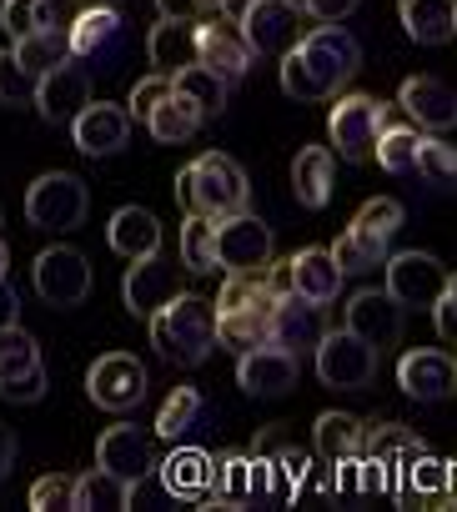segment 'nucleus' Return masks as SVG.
Wrapping results in <instances>:
<instances>
[{
	"instance_id": "nucleus-25",
	"label": "nucleus",
	"mask_w": 457,
	"mask_h": 512,
	"mask_svg": "<svg viewBox=\"0 0 457 512\" xmlns=\"http://www.w3.org/2000/svg\"><path fill=\"white\" fill-rule=\"evenodd\" d=\"M211 492L226 507H247L257 497H272V462H257L252 452H226V457H216Z\"/></svg>"
},
{
	"instance_id": "nucleus-6",
	"label": "nucleus",
	"mask_w": 457,
	"mask_h": 512,
	"mask_svg": "<svg viewBox=\"0 0 457 512\" xmlns=\"http://www.w3.org/2000/svg\"><path fill=\"white\" fill-rule=\"evenodd\" d=\"M86 211H91L86 181L71 171H46L26 186V216L41 231H76L86 221Z\"/></svg>"
},
{
	"instance_id": "nucleus-18",
	"label": "nucleus",
	"mask_w": 457,
	"mask_h": 512,
	"mask_svg": "<svg viewBox=\"0 0 457 512\" xmlns=\"http://www.w3.org/2000/svg\"><path fill=\"white\" fill-rule=\"evenodd\" d=\"M96 467H106V472H116V477H126V482L151 477V467H156V442H151V432L136 427V422L106 427V432L96 437Z\"/></svg>"
},
{
	"instance_id": "nucleus-19",
	"label": "nucleus",
	"mask_w": 457,
	"mask_h": 512,
	"mask_svg": "<svg viewBox=\"0 0 457 512\" xmlns=\"http://www.w3.org/2000/svg\"><path fill=\"white\" fill-rule=\"evenodd\" d=\"M71 136H76V151L81 156H116L131 141V116H126V106L86 101L76 111V121H71Z\"/></svg>"
},
{
	"instance_id": "nucleus-32",
	"label": "nucleus",
	"mask_w": 457,
	"mask_h": 512,
	"mask_svg": "<svg viewBox=\"0 0 457 512\" xmlns=\"http://www.w3.org/2000/svg\"><path fill=\"white\" fill-rule=\"evenodd\" d=\"M397 16L417 46H442L457 36V0H397Z\"/></svg>"
},
{
	"instance_id": "nucleus-34",
	"label": "nucleus",
	"mask_w": 457,
	"mask_h": 512,
	"mask_svg": "<svg viewBox=\"0 0 457 512\" xmlns=\"http://www.w3.org/2000/svg\"><path fill=\"white\" fill-rule=\"evenodd\" d=\"M206 412H211V407H206V397H201L196 387H176V392L161 402L151 437H161V442H186L191 432H201Z\"/></svg>"
},
{
	"instance_id": "nucleus-21",
	"label": "nucleus",
	"mask_w": 457,
	"mask_h": 512,
	"mask_svg": "<svg viewBox=\"0 0 457 512\" xmlns=\"http://www.w3.org/2000/svg\"><path fill=\"white\" fill-rule=\"evenodd\" d=\"M402 312H407V307H402L387 287H382V292H357V297L347 302V312H342V317H347L342 327L357 332V337L372 342V347H397V342H402Z\"/></svg>"
},
{
	"instance_id": "nucleus-26",
	"label": "nucleus",
	"mask_w": 457,
	"mask_h": 512,
	"mask_svg": "<svg viewBox=\"0 0 457 512\" xmlns=\"http://www.w3.org/2000/svg\"><path fill=\"white\" fill-rule=\"evenodd\" d=\"M287 282L297 297H307L312 307H332L342 297V267H337V256L332 246H302L292 262H287Z\"/></svg>"
},
{
	"instance_id": "nucleus-10",
	"label": "nucleus",
	"mask_w": 457,
	"mask_h": 512,
	"mask_svg": "<svg viewBox=\"0 0 457 512\" xmlns=\"http://www.w3.org/2000/svg\"><path fill=\"white\" fill-rule=\"evenodd\" d=\"M272 226L252 211H237V216H221L216 221V262L221 272H262L272 267Z\"/></svg>"
},
{
	"instance_id": "nucleus-1",
	"label": "nucleus",
	"mask_w": 457,
	"mask_h": 512,
	"mask_svg": "<svg viewBox=\"0 0 457 512\" xmlns=\"http://www.w3.org/2000/svg\"><path fill=\"white\" fill-rule=\"evenodd\" d=\"M362 71V46L342 26L302 31V41L282 56V91L292 101H332Z\"/></svg>"
},
{
	"instance_id": "nucleus-58",
	"label": "nucleus",
	"mask_w": 457,
	"mask_h": 512,
	"mask_svg": "<svg viewBox=\"0 0 457 512\" xmlns=\"http://www.w3.org/2000/svg\"><path fill=\"white\" fill-rule=\"evenodd\" d=\"M101 6H111V0H101Z\"/></svg>"
},
{
	"instance_id": "nucleus-42",
	"label": "nucleus",
	"mask_w": 457,
	"mask_h": 512,
	"mask_svg": "<svg viewBox=\"0 0 457 512\" xmlns=\"http://www.w3.org/2000/svg\"><path fill=\"white\" fill-rule=\"evenodd\" d=\"M0 26H6V36H11V41H21V36H31V31L56 26L51 0H6V6H0ZM56 31H61V26H56Z\"/></svg>"
},
{
	"instance_id": "nucleus-37",
	"label": "nucleus",
	"mask_w": 457,
	"mask_h": 512,
	"mask_svg": "<svg viewBox=\"0 0 457 512\" xmlns=\"http://www.w3.org/2000/svg\"><path fill=\"white\" fill-rule=\"evenodd\" d=\"M176 246H181V267H186V272H196V277L221 272V262H216V221H206V216H186Z\"/></svg>"
},
{
	"instance_id": "nucleus-49",
	"label": "nucleus",
	"mask_w": 457,
	"mask_h": 512,
	"mask_svg": "<svg viewBox=\"0 0 457 512\" xmlns=\"http://www.w3.org/2000/svg\"><path fill=\"white\" fill-rule=\"evenodd\" d=\"M427 312H432V327H437V337H442V342H457V297H452V292H442V297H437Z\"/></svg>"
},
{
	"instance_id": "nucleus-2",
	"label": "nucleus",
	"mask_w": 457,
	"mask_h": 512,
	"mask_svg": "<svg viewBox=\"0 0 457 512\" xmlns=\"http://www.w3.org/2000/svg\"><path fill=\"white\" fill-rule=\"evenodd\" d=\"M292 292L287 282V262L282 267H262V272H232L216 292V342L221 347H262L267 342V322H272V307L277 297Z\"/></svg>"
},
{
	"instance_id": "nucleus-11",
	"label": "nucleus",
	"mask_w": 457,
	"mask_h": 512,
	"mask_svg": "<svg viewBox=\"0 0 457 512\" xmlns=\"http://www.w3.org/2000/svg\"><path fill=\"white\" fill-rule=\"evenodd\" d=\"M387 121L392 116H387V106L377 96H337L332 121H327V136H332V146L347 161H372V146H377V136H382Z\"/></svg>"
},
{
	"instance_id": "nucleus-45",
	"label": "nucleus",
	"mask_w": 457,
	"mask_h": 512,
	"mask_svg": "<svg viewBox=\"0 0 457 512\" xmlns=\"http://www.w3.org/2000/svg\"><path fill=\"white\" fill-rule=\"evenodd\" d=\"M26 502H31V512H61V507H76V477H66V472H51V477L31 482Z\"/></svg>"
},
{
	"instance_id": "nucleus-3",
	"label": "nucleus",
	"mask_w": 457,
	"mask_h": 512,
	"mask_svg": "<svg viewBox=\"0 0 457 512\" xmlns=\"http://www.w3.org/2000/svg\"><path fill=\"white\" fill-rule=\"evenodd\" d=\"M176 201L186 216L221 221V216H237L252 206V181L226 151H206L176 171Z\"/></svg>"
},
{
	"instance_id": "nucleus-52",
	"label": "nucleus",
	"mask_w": 457,
	"mask_h": 512,
	"mask_svg": "<svg viewBox=\"0 0 457 512\" xmlns=\"http://www.w3.org/2000/svg\"><path fill=\"white\" fill-rule=\"evenodd\" d=\"M16 452H21L16 432H11V427H0V477H6V472L16 467Z\"/></svg>"
},
{
	"instance_id": "nucleus-17",
	"label": "nucleus",
	"mask_w": 457,
	"mask_h": 512,
	"mask_svg": "<svg viewBox=\"0 0 457 512\" xmlns=\"http://www.w3.org/2000/svg\"><path fill=\"white\" fill-rule=\"evenodd\" d=\"M86 101H91V71L81 66V56H66L61 66L36 76V111L51 126H71Z\"/></svg>"
},
{
	"instance_id": "nucleus-5",
	"label": "nucleus",
	"mask_w": 457,
	"mask_h": 512,
	"mask_svg": "<svg viewBox=\"0 0 457 512\" xmlns=\"http://www.w3.org/2000/svg\"><path fill=\"white\" fill-rule=\"evenodd\" d=\"M402 221H407V211H402V201H392V196H372L362 211H357V221L332 241V256H337V267H342V277H362V272H377L382 262H387V251H392V236L402 231Z\"/></svg>"
},
{
	"instance_id": "nucleus-51",
	"label": "nucleus",
	"mask_w": 457,
	"mask_h": 512,
	"mask_svg": "<svg viewBox=\"0 0 457 512\" xmlns=\"http://www.w3.org/2000/svg\"><path fill=\"white\" fill-rule=\"evenodd\" d=\"M156 16L161 21H191L196 16V0H156Z\"/></svg>"
},
{
	"instance_id": "nucleus-41",
	"label": "nucleus",
	"mask_w": 457,
	"mask_h": 512,
	"mask_svg": "<svg viewBox=\"0 0 457 512\" xmlns=\"http://www.w3.org/2000/svg\"><path fill=\"white\" fill-rule=\"evenodd\" d=\"M417 141H422V131H417V126H397V121H387V126H382V136H377V146H372V156L382 161V171H387V176H412Z\"/></svg>"
},
{
	"instance_id": "nucleus-29",
	"label": "nucleus",
	"mask_w": 457,
	"mask_h": 512,
	"mask_svg": "<svg viewBox=\"0 0 457 512\" xmlns=\"http://www.w3.org/2000/svg\"><path fill=\"white\" fill-rule=\"evenodd\" d=\"M106 246L126 262H141V256H156L161 251V221L146 211V206H121L111 221H106Z\"/></svg>"
},
{
	"instance_id": "nucleus-57",
	"label": "nucleus",
	"mask_w": 457,
	"mask_h": 512,
	"mask_svg": "<svg viewBox=\"0 0 457 512\" xmlns=\"http://www.w3.org/2000/svg\"><path fill=\"white\" fill-rule=\"evenodd\" d=\"M287 6H297V11H302V6H307V0H287Z\"/></svg>"
},
{
	"instance_id": "nucleus-30",
	"label": "nucleus",
	"mask_w": 457,
	"mask_h": 512,
	"mask_svg": "<svg viewBox=\"0 0 457 512\" xmlns=\"http://www.w3.org/2000/svg\"><path fill=\"white\" fill-rule=\"evenodd\" d=\"M211 472H216V457L211 452H201L191 442H176L166 452V462H161V487L171 497H181V502H196L211 487Z\"/></svg>"
},
{
	"instance_id": "nucleus-47",
	"label": "nucleus",
	"mask_w": 457,
	"mask_h": 512,
	"mask_svg": "<svg viewBox=\"0 0 457 512\" xmlns=\"http://www.w3.org/2000/svg\"><path fill=\"white\" fill-rule=\"evenodd\" d=\"M282 452H292V432H287V422L262 427V432H257V442H252V457H257V462H277Z\"/></svg>"
},
{
	"instance_id": "nucleus-38",
	"label": "nucleus",
	"mask_w": 457,
	"mask_h": 512,
	"mask_svg": "<svg viewBox=\"0 0 457 512\" xmlns=\"http://www.w3.org/2000/svg\"><path fill=\"white\" fill-rule=\"evenodd\" d=\"M11 56H16L31 76H46L51 66H61V61L71 56V41H66V31L46 26V31H31V36L11 41Z\"/></svg>"
},
{
	"instance_id": "nucleus-8",
	"label": "nucleus",
	"mask_w": 457,
	"mask_h": 512,
	"mask_svg": "<svg viewBox=\"0 0 457 512\" xmlns=\"http://www.w3.org/2000/svg\"><path fill=\"white\" fill-rule=\"evenodd\" d=\"M31 282H36V297L46 307L66 312V307H81L91 297V262L76 246H46L31 267Z\"/></svg>"
},
{
	"instance_id": "nucleus-44",
	"label": "nucleus",
	"mask_w": 457,
	"mask_h": 512,
	"mask_svg": "<svg viewBox=\"0 0 457 512\" xmlns=\"http://www.w3.org/2000/svg\"><path fill=\"white\" fill-rule=\"evenodd\" d=\"M0 106H36V76L11 51H0Z\"/></svg>"
},
{
	"instance_id": "nucleus-48",
	"label": "nucleus",
	"mask_w": 457,
	"mask_h": 512,
	"mask_svg": "<svg viewBox=\"0 0 457 512\" xmlns=\"http://www.w3.org/2000/svg\"><path fill=\"white\" fill-rule=\"evenodd\" d=\"M362 6V0H307L302 6V16H312L317 26H342L352 11Z\"/></svg>"
},
{
	"instance_id": "nucleus-20",
	"label": "nucleus",
	"mask_w": 457,
	"mask_h": 512,
	"mask_svg": "<svg viewBox=\"0 0 457 512\" xmlns=\"http://www.w3.org/2000/svg\"><path fill=\"white\" fill-rule=\"evenodd\" d=\"M237 387L247 397H287L297 387V357L262 342V347H247L237 357Z\"/></svg>"
},
{
	"instance_id": "nucleus-13",
	"label": "nucleus",
	"mask_w": 457,
	"mask_h": 512,
	"mask_svg": "<svg viewBox=\"0 0 457 512\" xmlns=\"http://www.w3.org/2000/svg\"><path fill=\"white\" fill-rule=\"evenodd\" d=\"M86 392H91V402L106 407V412H131V407L146 402V367H141L131 352H106V357L91 362Z\"/></svg>"
},
{
	"instance_id": "nucleus-23",
	"label": "nucleus",
	"mask_w": 457,
	"mask_h": 512,
	"mask_svg": "<svg viewBox=\"0 0 457 512\" xmlns=\"http://www.w3.org/2000/svg\"><path fill=\"white\" fill-rule=\"evenodd\" d=\"M397 101H402V111H407L427 136L457 131V86H447V81H437V76H407Z\"/></svg>"
},
{
	"instance_id": "nucleus-40",
	"label": "nucleus",
	"mask_w": 457,
	"mask_h": 512,
	"mask_svg": "<svg viewBox=\"0 0 457 512\" xmlns=\"http://www.w3.org/2000/svg\"><path fill=\"white\" fill-rule=\"evenodd\" d=\"M412 176H422L432 191H447V196H457V146H442V141L422 136V141H417Z\"/></svg>"
},
{
	"instance_id": "nucleus-9",
	"label": "nucleus",
	"mask_w": 457,
	"mask_h": 512,
	"mask_svg": "<svg viewBox=\"0 0 457 512\" xmlns=\"http://www.w3.org/2000/svg\"><path fill=\"white\" fill-rule=\"evenodd\" d=\"M0 397L6 402H41L46 397V362L31 332L16 327H0Z\"/></svg>"
},
{
	"instance_id": "nucleus-55",
	"label": "nucleus",
	"mask_w": 457,
	"mask_h": 512,
	"mask_svg": "<svg viewBox=\"0 0 457 512\" xmlns=\"http://www.w3.org/2000/svg\"><path fill=\"white\" fill-rule=\"evenodd\" d=\"M11 272V246H6V236H0V277Z\"/></svg>"
},
{
	"instance_id": "nucleus-14",
	"label": "nucleus",
	"mask_w": 457,
	"mask_h": 512,
	"mask_svg": "<svg viewBox=\"0 0 457 512\" xmlns=\"http://www.w3.org/2000/svg\"><path fill=\"white\" fill-rule=\"evenodd\" d=\"M252 56H287L297 41H302V11L287 6V0H252V6L237 16Z\"/></svg>"
},
{
	"instance_id": "nucleus-46",
	"label": "nucleus",
	"mask_w": 457,
	"mask_h": 512,
	"mask_svg": "<svg viewBox=\"0 0 457 512\" xmlns=\"http://www.w3.org/2000/svg\"><path fill=\"white\" fill-rule=\"evenodd\" d=\"M161 101H171V76L151 71L146 81H136V91H131V101H126V116H131V121H146Z\"/></svg>"
},
{
	"instance_id": "nucleus-43",
	"label": "nucleus",
	"mask_w": 457,
	"mask_h": 512,
	"mask_svg": "<svg viewBox=\"0 0 457 512\" xmlns=\"http://www.w3.org/2000/svg\"><path fill=\"white\" fill-rule=\"evenodd\" d=\"M141 126H146V131H151L156 141L176 146V141H191L201 121H196V116H191V111H186V106H181V101L171 96V101H161V106H156V111H151V116H146Z\"/></svg>"
},
{
	"instance_id": "nucleus-15",
	"label": "nucleus",
	"mask_w": 457,
	"mask_h": 512,
	"mask_svg": "<svg viewBox=\"0 0 457 512\" xmlns=\"http://www.w3.org/2000/svg\"><path fill=\"white\" fill-rule=\"evenodd\" d=\"M322 332H327V307H312L297 292H282L277 297L272 322H267V342L272 347H282V352H292L302 362V357H312V347L322 342Z\"/></svg>"
},
{
	"instance_id": "nucleus-56",
	"label": "nucleus",
	"mask_w": 457,
	"mask_h": 512,
	"mask_svg": "<svg viewBox=\"0 0 457 512\" xmlns=\"http://www.w3.org/2000/svg\"><path fill=\"white\" fill-rule=\"evenodd\" d=\"M447 292H452V297H457V272H447Z\"/></svg>"
},
{
	"instance_id": "nucleus-4",
	"label": "nucleus",
	"mask_w": 457,
	"mask_h": 512,
	"mask_svg": "<svg viewBox=\"0 0 457 512\" xmlns=\"http://www.w3.org/2000/svg\"><path fill=\"white\" fill-rule=\"evenodd\" d=\"M146 327H151V347L171 367H201L216 347V307L206 297L176 292L161 312L146 317Z\"/></svg>"
},
{
	"instance_id": "nucleus-35",
	"label": "nucleus",
	"mask_w": 457,
	"mask_h": 512,
	"mask_svg": "<svg viewBox=\"0 0 457 512\" xmlns=\"http://www.w3.org/2000/svg\"><path fill=\"white\" fill-rule=\"evenodd\" d=\"M146 51H151V66H156L161 76H176L181 66L196 61V26H191V21H156Z\"/></svg>"
},
{
	"instance_id": "nucleus-53",
	"label": "nucleus",
	"mask_w": 457,
	"mask_h": 512,
	"mask_svg": "<svg viewBox=\"0 0 457 512\" xmlns=\"http://www.w3.org/2000/svg\"><path fill=\"white\" fill-rule=\"evenodd\" d=\"M247 6H252V0H221V16H226V21H237Z\"/></svg>"
},
{
	"instance_id": "nucleus-16",
	"label": "nucleus",
	"mask_w": 457,
	"mask_h": 512,
	"mask_svg": "<svg viewBox=\"0 0 457 512\" xmlns=\"http://www.w3.org/2000/svg\"><path fill=\"white\" fill-rule=\"evenodd\" d=\"M196 61L201 66H211L216 76H226V81H242L247 71H252V46H247V36H242V26L237 21H226V16H206V21H196Z\"/></svg>"
},
{
	"instance_id": "nucleus-24",
	"label": "nucleus",
	"mask_w": 457,
	"mask_h": 512,
	"mask_svg": "<svg viewBox=\"0 0 457 512\" xmlns=\"http://www.w3.org/2000/svg\"><path fill=\"white\" fill-rule=\"evenodd\" d=\"M176 292H181V267L161 262V251H156V256H141V262H131L126 287H121L131 317H141V322H146L151 312H161Z\"/></svg>"
},
{
	"instance_id": "nucleus-12",
	"label": "nucleus",
	"mask_w": 457,
	"mask_h": 512,
	"mask_svg": "<svg viewBox=\"0 0 457 512\" xmlns=\"http://www.w3.org/2000/svg\"><path fill=\"white\" fill-rule=\"evenodd\" d=\"M382 272H387V292L412 312H427L447 292V267L427 251H387Z\"/></svg>"
},
{
	"instance_id": "nucleus-36",
	"label": "nucleus",
	"mask_w": 457,
	"mask_h": 512,
	"mask_svg": "<svg viewBox=\"0 0 457 512\" xmlns=\"http://www.w3.org/2000/svg\"><path fill=\"white\" fill-rule=\"evenodd\" d=\"M312 452L322 462H342V457H357L362 452V422L352 412H322L312 422Z\"/></svg>"
},
{
	"instance_id": "nucleus-28",
	"label": "nucleus",
	"mask_w": 457,
	"mask_h": 512,
	"mask_svg": "<svg viewBox=\"0 0 457 512\" xmlns=\"http://www.w3.org/2000/svg\"><path fill=\"white\" fill-rule=\"evenodd\" d=\"M422 452H427V442L412 427H402V422H362V457L382 462L392 477H402L412 467V457H422Z\"/></svg>"
},
{
	"instance_id": "nucleus-50",
	"label": "nucleus",
	"mask_w": 457,
	"mask_h": 512,
	"mask_svg": "<svg viewBox=\"0 0 457 512\" xmlns=\"http://www.w3.org/2000/svg\"><path fill=\"white\" fill-rule=\"evenodd\" d=\"M16 322H21V297L6 277H0V327H16Z\"/></svg>"
},
{
	"instance_id": "nucleus-31",
	"label": "nucleus",
	"mask_w": 457,
	"mask_h": 512,
	"mask_svg": "<svg viewBox=\"0 0 457 512\" xmlns=\"http://www.w3.org/2000/svg\"><path fill=\"white\" fill-rule=\"evenodd\" d=\"M121 31H126V21L111 6H101V0H96V6H86V11L71 16L66 41H71V56L91 61V56H106L111 46H121Z\"/></svg>"
},
{
	"instance_id": "nucleus-39",
	"label": "nucleus",
	"mask_w": 457,
	"mask_h": 512,
	"mask_svg": "<svg viewBox=\"0 0 457 512\" xmlns=\"http://www.w3.org/2000/svg\"><path fill=\"white\" fill-rule=\"evenodd\" d=\"M126 497H131V482L106 467H91L76 477V512H106V507L116 512V507H126Z\"/></svg>"
},
{
	"instance_id": "nucleus-27",
	"label": "nucleus",
	"mask_w": 457,
	"mask_h": 512,
	"mask_svg": "<svg viewBox=\"0 0 457 512\" xmlns=\"http://www.w3.org/2000/svg\"><path fill=\"white\" fill-rule=\"evenodd\" d=\"M171 96H176L196 121H211V116H221V111H226L232 81L216 76V71H211V66H201V61H191V66H181V71L171 76Z\"/></svg>"
},
{
	"instance_id": "nucleus-33",
	"label": "nucleus",
	"mask_w": 457,
	"mask_h": 512,
	"mask_svg": "<svg viewBox=\"0 0 457 512\" xmlns=\"http://www.w3.org/2000/svg\"><path fill=\"white\" fill-rule=\"evenodd\" d=\"M332 186H337V161H332V151H327V146H302L297 161H292V191H297V201L312 206V211H322V206L332 201Z\"/></svg>"
},
{
	"instance_id": "nucleus-7",
	"label": "nucleus",
	"mask_w": 457,
	"mask_h": 512,
	"mask_svg": "<svg viewBox=\"0 0 457 512\" xmlns=\"http://www.w3.org/2000/svg\"><path fill=\"white\" fill-rule=\"evenodd\" d=\"M312 362H317V377L332 387V392H362V387H372V377H377V347L372 342H362L357 332H322V342L312 347Z\"/></svg>"
},
{
	"instance_id": "nucleus-22",
	"label": "nucleus",
	"mask_w": 457,
	"mask_h": 512,
	"mask_svg": "<svg viewBox=\"0 0 457 512\" xmlns=\"http://www.w3.org/2000/svg\"><path fill=\"white\" fill-rule=\"evenodd\" d=\"M397 387L412 402H442V397L457 392V362L437 347H417L397 362Z\"/></svg>"
},
{
	"instance_id": "nucleus-54",
	"label": "nucleus",
	"mask_w": 457,
	"mask_h": 512,
	"mask_svg": "<svg viewBox=\"0 0 457 512\" xmlns=\"http://www.w3.org/2000/svg\"><path fill=\"white\" fill-rule=\"evenodd\" d=\"M196 16H221V0H196Z\"/></svg>"
}]
</instances>
